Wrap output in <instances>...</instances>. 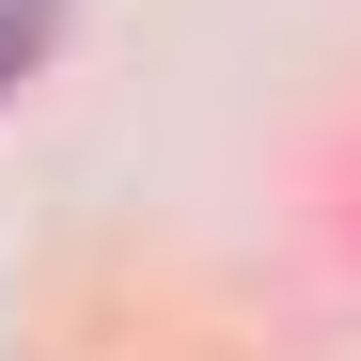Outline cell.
Wrapping results in <instances>:
<instances>
[{
  "mask_svg": "<svg viewBox=\"0 0 361 361\" xmlns=\"http://www.w3.org/2000/svg\"><path fill=\"white\" fill-rule=\"evenodd\" d=\"M47 32H63V16H47V0H0V94H16V79L47 63Z\"/></svg>",
  "mask_w": 361,
  "mask_h": 361,
  "instance_id": "1",
  "label": "cell"
}]
</instances>
